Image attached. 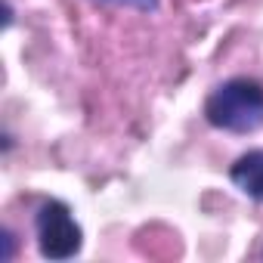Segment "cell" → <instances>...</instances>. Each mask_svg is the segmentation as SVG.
Returning a JSON list of instances; mask_svg holds the SVG:
<instances>
[{
	"label": "cell",
	"mask_w": 263,
	"mask_h": 263,
	"mask_svg": "<svg viewBox=\"0 0 263 263\" xmlns=\"http://www.w3.org/2000/svg\"><path fill=\"white\" fill-rule=\"evenodd\" d=\"M4 245H7V251H4V260H10V257H13V235H10V232H4Z\"/></svg>",
	"instance_id": "obj_5"
},
{
	"label": "cell",
	"mask_w": 263,
	"mask_h": 263,
	"mask_svg": "<svg viewBox=\"0 0 263 263\" xmlns=\"http://www.w3.org/2000/svg\"><path fill=\"white\" fill-rule=\"evenodd\" d=\"M229 177H232V183H235L245 195L263 201V149H254V152L241 155V158L232 164Z\"/></svg>",
	"instance_id": "obj_3"
},
{
	"label": "cell",
	"mask_w": 263,
	"mask_h": 263,
	"mask_svg": "<svg viewBox=\"0 0 263 263\" xmlns=\"http://www.w3.org/2000/svg\"><path fill=\"white\" fill-rule=\"evenodd\" d=\"M204 115L214 127L229 134H251L263 127V84L251 78H232L217 87L204 105Z\"/></svg>",
	"instance_id": "obj_1"
},
{
	"label": "cell",
	"mask_w": 263,
	"mask_h": 263,
	"mask_svg": "<svg viewBox=\"0 0 263 263\" xmlns=\"http://www.w3.org/2000/svg\"><path fill=\"white\" fill-rule=\"evenodd\" d=\"M105 4H121V7H134V10H143V13H152V10H158V0H105Z\"/></svg>",
	"instance_id": "obj_4"
},
{
	"label": "cell",
	"mask_w": 263,
	"mask_h": 263,
	"mask_svg": "<svg viewBox=\"0 0 263 263\" xmlns=\"http://www.w3.org/2000/svg\"><path fill=\"white\" fill-rule=\"evenodd\" d=\"M81 226L71 217L68 204L62 201H47L37 211V245L47 260H68L81 251Z\"/></svg>",
	"instance_id": "obj_2"
}]
</instances>
